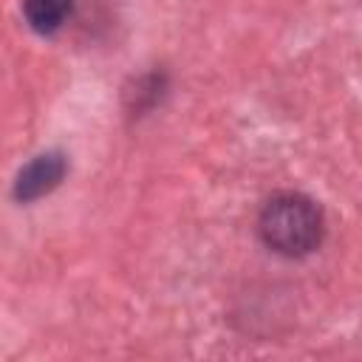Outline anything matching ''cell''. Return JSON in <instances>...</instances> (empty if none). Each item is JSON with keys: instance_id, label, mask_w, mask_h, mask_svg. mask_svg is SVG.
<instances>
[{"instance_id": "1", "label": "cell", "mask_w": 362, "mask_h": 362, "mask_svg": "<svg viewBox=\"0 0 362 362\" xmlns=\"http://www.w3.org/2000/svg\"><path fill=\"white\" fill-rule=\"evenodd\" d=\"M257 229L263 243L277 255L303 257L320 246L325 226H322V212L311 198L297 192H283L266 201Z\"/></svg>"}, {"instance_id": "2", "label": "cell", "mask_w": 362, "mask_h": 362, "mask_svg": "<svg viewBox=\"0 0 362 362\" xmlns=\"http://www.w3.org/2000/svg\"><path fill=\"white\" fill-rule=\"evenodd\" d=\"M65 170H68V161L62 153H42V156L31 158L14 181V198L28 204V201L48 195L62 181Z\"/></svg>"}, {"instance_id": "3", "label": "cell", "mask_w": 362, "mask_h": 362, "mask_svg": "<svg viewBox=\"0 0 362 362\" xmlns=\"http://www.w3.org/2000/svg\"><path fill=\"white\" fill-rule=\"evenodd\" d=\"M25 20L37 34H54L68 20L74 0H23Z\"/></svg>"}]
</instances>
